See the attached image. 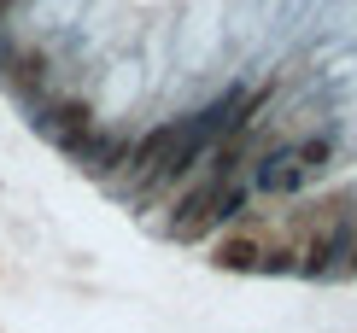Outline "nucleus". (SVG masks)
<instances>
[{"label":"nucleus","mask_w":357,"mask_h":333,"mask_svg":"<svg viewBox=\"0 0 357 333\" xmlns=\"http://www.w3.org/2000/svg\"><path fill=\"white\" fill-rule=\"evenodd\" d=\"M182 134H188V123H165V129H153L146 141L129 153V170H135L141 181H158V170L170 164V153L182 146Z\"/></svg>","instance_id":"obj_1"},{"label":"nucleus","mask_w":357,"mask_h":333,"mask_svg":"<svg viewBox=\"0 0 357 333\" xmlns=\"http://www.w3.org/2000/svg\"><path fill=\"white\" fill-rule=\"evenodd\" d=\"M47 129H53L59 141L70 146V153H82V141H88V105H82V100L53 105V111H47Z\"/></svg>","instance_id":"obj_2"},{"label":"nucleus","mask_w":357,"mask_h":333,"mask_svg":"<svg viewBox=\"0 0 357 333\" xmlns=\"http://www.w3.org/2000/svg\"><path fill=\"white\" fill-rule=\"evenodd\" d=\"M299 181H305V170H299V158H293V153L264 158V170H258V187H264V193H293Z\"/></svg>","instance_id":"obj_3"},{"label":"nucleus","mask_w":357,"mask_h":333,"mask_svg":"<svg viewBox=\"0 0 357 333\" xmlns=\"http://www.w3.org/2000/svg\"><path fill=\"white\" fill-rule=\"evenodd\" d=\"M258 240H222V246H217V263L222 269H258Z\"/></svg>","instance_id":"obj_4"},{"label":"nucleus","mask_w":357,"mask_h":333,"mask_svg":"<svg viewBox=\"0 0 357 333\" xmlns=\"http://www.w3.org/2000/svg\"><path fill=\"white\" fill-rule=\"evenodd\" d=\"M12 77H18V88H36L41 77H47V59H41V53H24L18 65H12Z\"/></svg>","instance_id":"obj_5"},{"label":"nucleus","mask_w":357,"mask_h":333,"mask_svg":"<svg viewBox=\"0 0 357 333\" xmlns=\"http://www.w3.org/2000/svg\"><path fill=\"white\" fill-rule=\"evenodd\" d=\"M6 12H12V0H0V18H6Z\"/></svg>","instance_id":"obj_6"}]
</instances>
